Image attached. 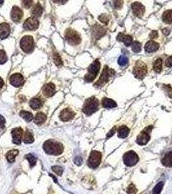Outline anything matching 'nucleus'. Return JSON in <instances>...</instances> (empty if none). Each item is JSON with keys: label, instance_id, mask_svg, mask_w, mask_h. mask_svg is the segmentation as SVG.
I'll return each instance as SVG.
<instances>
[{"label": "nucleus", "instance_id": "6", "mask_svg": "<svg viewBox=\"0 0 172 194\" xmlns=\"http://www.w3.org/2000/svg\"><path fill=\"white\" fill-rule=\"evenodd\" d=\"M147 73V67L146 64L141 60L137 61L133 67V73L134 76L138 79L144 78Z\"/></svg>", "mask_w": 172, "mask_h": 194}, {"label": "nucleus", "instance_id": "39", "mask_svg": "<svg viewBox=\"0 0 172 194\" xmlns=\"http://www.w3.org/2000/svg\"><path fill=\"white\" fill-rule=\"evenodd\" d=\"M137 192V188L133 184H129V186L128 187V188H127V190H126V192L128 194H136Z\"/></svg>", "mask_w": 172, "mask_h": 194}, {"label": "nucleus", "instance_id": "23", "mask_svg": "<svg viewBox=\"0 0 172 194\" xmlns=\"http://www.w3.org/2000/svg\"><path fill=\"white\" fill-rule=\"evenodd\" d=\"M161 163L166 167H172V151H169L162 159Z\"/></svg>", "mask_w": 172, "mask_h": 194}, {"label": "nucleus", "instance_id": "7", "mask_svg": "<svg viewBox=\"0 0 172 194\" xmlns=\"http://www.w3.org/2000/svg\"><path fill=\"white\" fill-rule=\"evenodd\" d=\"M20 47L26 53H30L33 51L34 43L33 38L31 36H25L20 41Z\"/></svg>", "mask_w": 172, "mask_h": 194}, {"label": "nucleus", "instance_id": "51", "mask_svg": "<svg viewBox=\"0 0 172 194\" xmlns=\"http://www.w3.org/2000/svg\"><path fill=\"white\" fill-rule=\"evenodd\" d=\"M3 3V0H2V1H0V4H1V3Z\"/></svg>", "mask_w": 172, "mask_h": 194}, {"label": "nucleus", "instance_id": "30", "mask_svg": "<svg viewBox=\"0 0 172 194\" xmlns=\"http://www.w3.org/2000/svg\"><path fill=\"white\" fill-rule=\"evenodd\" d=\"M29 105L32 109L35 110V109H38L40 108L41 106H42V102H41V100L39 98H34L30 100Z\"/></svg>", "mask_w": 172, "mask_h": 194}, {"label": "nucleus", "instance_id": "22", "mask_svg": "<svg viewBox=\"0 0 172 194\" xmlns=\"http://www.w3.org/2000/svg\"><path fill=\"white\" fill-rule=\"evenodd\" d=\"M43 8L42 5H40V3H36L31 10V14L32 17H34L36 18L40 17L43 13Z\"/></svg>", "mask_w": 172, "mask_h": 194}, {"label": "nucleus", "instance_id": "16", "mask_svg": "<svg viewBox=\"0 0 172 194\" xmlns=\"http://www.w3.org/2000/svg\"><path fill=\"white\" fill-rule=\"evenodd\" d=\"M132 8L134 14L137 17L141 18L145 13V7L140 2H135L132 4Z\"/></svg>", "mask_w": 172, "mask_h": 194}, {"label": "nucleus", "instance_id": "34", "mask_svg": "<svg viewBox=\"0 0 172 194\" xmlns=\"http://www.w3.org/2000/svg\"><path fill=\"white\" fill-rule=\"evenodd\" d=\"M132 51L135 52V53H138L141 51V49H142V45L140 42H134L132 44Z\"/></svg>", "mask_w": 172, "mask_h": 194}, {"label": "nucleus", "instance_id": "18", "mask_svg": "<svg viewBox=\"0 0 172 194\" xmlns=\"http://www.w3.org/2000/svg\"><path fill=\"white\" fill-rule=\"evenodd\" d=\"M106 30L104 27H102L99 25H95L93 28V36L96 40L100 39L101 37L105 34Z\"/></svg>", "mask_w": 172, "mask_h": 194}, {"label": "nucleus", "instance_id": "47", "mask_svg": "<svg viewBox=\"0 0 172 194\" xmlns=\"http://www.w3.org/2000/svg\"><path fill=\"white\" fill-rule=\"evenodd\" d=\"M116 129H117V127H113V128L111 130V131H109V133L108 134V135H107V138H108H108H110L111 137H112V136L114 135V132H115Z\"/></svg>", "mask_w": 172, "mask_h": 194}, {"label": "nucleus", "instance_id": "15", "mask_svg": "<svg viewBox=\"0 0 172 194\" xmlns=\"http://www.w3.org/2000/svg\"><path fill=\"white\" fill-rule=\"evenodd\" d=\"M75 116V113L72 109L65 108L61 111L60 114V118L63 122H68L72 120Z\"/></svg>", "mask_w": 172, "mask_h": 194}, {"label": "nucleus", "instance_id": "2", "mask_svg": "<svg viewBox=\"0 0 172 194\" xmlns=\"http://www.w3.org/2000/svg\"><path fill=\"white\" fill-rule=\"evenodd\" d=\"M98 108H99V101L96 97H92L85 100L83 106L82 111L86 115L89 116L97 111Z\"/></svg>", "mask_w": 172, "mask_h": 194}, {"label": "nucleus", "instance_id": "27", "mask_svg": "<svg viewBox=\"0 0 172 194\" xmlns=\"http://www.w3.org/2000/svg\"><path fill=\"white\" fill-rule=\"evenodd\" d=\"M118 136L119 138L124 139L128 137L129 133V129L126 126H122L118 129Z\"/></svg>", "mask_w": 172, "mask_h": 194}, {"label": "nucleus", "instance_id": "3", "mask_svg": "<svg viewBox=\"0 0 172 194\" xmlns=\"http://www.w3.org/2000/svg\"><path fill=\"white\" fill-rule=\"evenodd\" d=\"M115 75V71L113 69H109L108 65H105L99 79L94 84L96 88H102L109 82L110 78Z\"/></svg>", "mask_w": 172, "mask_h": 194}, {"label": "nucleus", "instance_id": "13", "mask_svg": "<svg viewBox=\"0 0 172 194\" xmlns=\"http://www.w3.org/2000/svg\"><path fill=\"white\" fill-rule=\"evenodd\" d=\"M11 135L12 137V142L17 144V145L21 144L23 135V130L21 127H16V128H14L11 131Z\"/></svg>", "mask_w": 172, "mask_h": 194}, {"label": "nucleus", "instance_id": "50", "mask_svg": "<svg viewBox=\"0 0 172 194\" xmlns=\"http://www.w3.org/2000/svg\"><path fill=\"white\" fill-rule=\"evenodd\" d=\"M3 85H4V81L0 77V88H1Z\"/></svg>", "mask_w": 172, "mask_h": 194}, {"label": "nucleus", "instance_id": "44", "mask_svg": "<svg viewBox=\"0 0 172 194\" xmlns=\"http://www.w3.org/2000/svg\"><path fill=\"white\" fill-rule=\"evenodd\" d=\"M166 66L168 67H172V56L168 58L166 60Z\"/></svg>", "mask_w": 172, "mask_h": 194}, {"label": "nucleus", "instance_id": "35", "mask_svg": "<svg viewBox=\"0 0 172 194\" xmlns=\"http://www.w3.org/2000/svg\"><path fill=\"white\" fill-rule=\"evenodd\" d=\"M53 61H54L56 65L58 66V67L63 65V61L61 59V57L57 52H54V54H53Z\"/></svg>", "mask_w": 172, "mask_h": 194}, {"label": "nucleus", "instance_id": "19", "mask_svg": "<svg viewBox=\"0 0 172 194\" xmlns=\"http://www.w3.org/2000/svg\"><path fill=\"white\" fill-rule=\"evenodd\" d=\"M56 93V88L54 84L48 83L44 86L43 89V93L47 97H51L54 95Z\"/></svg>", "mask_w": 172, "mask_h": 194}, {"label": "nucleus", "instance_id": "33", "mask_svg": "<svg viewBox=\"0 0 172 194\" xmlns=\"http://www.w3.org/2000/svg\"><path fill=\"white\" fill-rule=\"evenodd\" d=\"M162 69V60L158 58L153 64V70L156 73H160Z\"/></svg>", "mask_w": 172, "mask_h": 194}, {"label": "nucleus", "instance_id": "40", "mask_svg": "<svg viewBox=\"0 0 172 194\" xmlns=\"http://www.w3.org/2000/svg\"><path fill=\"white\" fill-rule=\"evenodd\" d=\"M52 170L56 173L57 175L61 176L63 173V168L59 166H54L52 167Z\"/></svg>", "mask_w": 172, "mask_h": 194}, {"label": "nucleus", "instance_id": "46", "mask_svg": "<svg viewBox=\"0 0 172 194\" xmlns=\"http://www.w3.org/2000/svg\"><path fill=\"white\" fill-rule=\"evenodd\" d=\"M158 32L157 31H151L150 34V38L151 39H154V38H158Z\"/></svg>", "mask_w": 172, "mask_h": 194}, {"label": "nucleus", "instance_id": "38", "mask_svg": "<svg viewBox=\"0 0 172 194\" xmlns=\"http://www.w3.org/2000/svg\"><path fill=\"white\" fill-rule=\"evenodd\" d=\"M7 61V56L5 51L0 49V65L5 64Z\"/></svg>", "mask_w": 172, "mask_h": 194}, {"label": "nucleus", "instance_id": "41", "mask_svg": "<svg viewBox=\"0 0 172 194\" xmlns=\"http://www.w3.org/2000/svg\"><path fill=\"white\" fill-rule=\"evenodd\" d=\"M98 19H99V20L101 22L105 23H108L109 20V16L107 14H103L100 15L99 17H98Z\"/></svg>", "mask_w": 172, "mask_h": 194}, {"label": "nucleus", "instance_id": "14", "mask_svg": "<svg viewBox=\"0 0 172 194\" xmlns=\"http://www.w3.org/2000/svg\"><path fill=\"white\" fill-rule=\"evenodd\" d=\"M23 11L17 6H14L10 12V18L14 22H19L23 18Z\"/></svg>", "mask_w": 172, "mask_h": 194}, {"label": "nucleus", "instance_id": "9", "mask_svg": "<svg viewBox=\"0 0 172 194\" xmlns=\"http://www.w3.org/2000/svg\"><path fill=\"white\" fill-rule=\"evenodd\" d=\"M124 163L127 166H133L136 165L139 160L138 156L134 151H129L126 152L123 156Z\"/></svg>", "mask_w": 172, "mask_h": 194}, {"label": "nucleus", "instance_id": "25", "mask_svg": "<svg viewBox=\"0 0 172 194\" xmlns=\"http://www.w3.org/2000/svg\"><path fill=\"white\" fill-rule=\"evenodd\" d=\"M46 119L47 117L46 115L42 112H39L36 115L34 118V123L38 126L42 125L43 124L46 122Z\"/></svg>", "mask_w": 172, "mask_h": 194}, {"label": "nucleus", "instance_id": "8", "mask_svg": "<svg viewBox=\"0 0 172 194\" xmlns=\"http://www.w3.org/2000/svg\"><path fill=\"white\" fill-rule=\"evenodd\" d=\"M102 160L101 153L97 151H92L89 155L87 164L89 168L95 169L100 164Z\"/></svg>", "mask_w": 172, "mask_h": 194}, {"label": "nucleus", "instance_id": "20", "mask_svg": "<svg viewBox=\"0 0 172 194\" xmlns=\"http://www.w3.org/2000/svg\"><path fill=\"white\" fill-rule=\"evenodd\" d=\"M117 39L118 42L124 43V45L127 47H128L129 45H131V44H132L133 42L132 36L129 35H125L123 34V33H119L117 37Z\"/></svg>", "mask_w": 172, "mask_h": 194}, {"label": "nucleus", "instance_id": "11", "mask_svg": "<svg viewBox=\"0 0 172 194\" xmlns=\"http://www.w3.org/2000/svg\"><path fill=\"white\" fill-rule=\"evenodd\" d=\"M39 27V21L34 17L28 18L23 23V27L27 31H34Z\"/></svg>", "mask_w": 172, "mask_h": 194}, {"label": "nucleus", "instance_id": "4", "mask_svg": "<svg viewBox=\"0 0 172 194\" xmlns=\"http://www.w3.org/2000/svg\"><path fill=\"white\" fill-rule=\"evenodd\" d=\"M100 69V62L98 60H95L88 67V73L84 77L86 82H91L95 79Z\"/></svg>", "mask_w": 172, "mask_h": 194}, {"label": "nucleus", "instance_id": "45", "mask_svg": "<svg viewBox=\"0 0 172 194\" xmlns=\"http://www.w3.org/2000/svg\"><path fill=\"white\" fill-rule=\"evenodd\" d=\"M32 2V1H23V6L26 9H28L31 7Z\"/></svg>", "mask_w": 172, "mask_h": 194}, {"label": "nucleus", "instance_id": "32", "mask_svg": "<svg viewBox=\"0 0 172 194\" xmlns=\"http://www.w3.org/2000/svg\"><path fill=\"white\" fill-rule=\"evenodd\" d=\"M25 159H26L28 161V163H29L31 168L34 167L36 165L37 159L36 158V157L34 156L32 154H28L26 155L25 156Z\"/></svg>", "mask_w": 172, "mask_h": 194}, {"label": "nucleus", "instance_id": "17", "mask_svg": "<svg viewBox=\"0 0 172 194\" xmlns=\"http://www.w3.org/2000/svg\"><path fill=\"white\" fill-rule=\"evenodd\" d=\"M10 32V25L7 23H1L0 24V39H6L9 36Z\"/></svg>", "mask_w": 172, "mask_h": 194}, {"label": "nucleus", "instance_id": "37", "mask_svg": "<svg viewBox=\"0 0 172 194\" xmlns=\"http://www.w3.org/2000/svg\"><path fill=\"white\" fill-rule=\"evenodd\" d=\"M118 63L120 66H125L128 63V58L124 55H121L118 60Z\"/></svg>", "mask_w": 172, "mask_h": 194}, {"label": "nucleus", "instance_id": "49", "mask_svg": "<svg viewBox=\"0 0 172 194\" xmlns=\"http://www.w3.org/2000/svg\"><path fill=\"white\" fill-rule=\"evenodd\" d=\"M162 32H163V33L165 35H168L170 34V30L168 28H165L162 30Z\"/></svg>", "mask_w": 172, "mask_h": 194}, {"label": "nucleus", "instance_id": "12", "mask_svg": "<svg viewBox=\"0 0 172 194\" xmlns=\"http://www.w3.org/2000/svg\"><path fill=\"white\" fill-rule=\"evenodd\" d=\"M10 84L16 88H19L23 85L25 80L23 76L19 73H15L12 75L9 78Z\"/></svg>", "mask_w": 172, "mask_h": 194}, {"label": "nucleus", "instance_id": "1", "mask_svg": "<svg viewBox=\"0 0 172 194\" xmlns=\"http://www.w3.org/2000/svg\"><path fill=\"white\" fill-rule=\"evenodd\" d=\"M43 149L47 154L57 156L62 154L64 146L60 142L52 140H48L44 142Z\"/></svg>", "mask_w": 172, "mask_h": 194}, {"label": "nucleus", "instance_id": "21", "mask_svg": "<svg viewBox=\"0 0 172 194\" xmlns=\"http://www.w3.org/2000/svg\"><path fill=\"white\" fill-rule=\"evenodd\" d=\"M159 48V44L154 41L150 40L147 42L145 45V51L146 52L151 53L157 51Z\"/></svg>", "mask_w": 172, "mask_h": 194}, {"label": "nucleus", "instance_id": "28", "mask_svg": "<svg viewBox=\"0 0 172 194\" xmlns=\"http://www.w3.org/2000/svg\"><path fill=\"white\" fill-rule=\"evenodd\" d=\"M162 18L165 23L167 24L172 23V10H168L164 12Z\"/></svg>", "mask_w": 172, "mask_h": 194}, {"label": "nucleus", "instance_id": "5", "mask_svg": "<svg viewBox=\"0 0 172 194\" xmlns=\"http://www.w3.org/2000/svg\"><path fill=\"white\" fill-rule=\"evenodd\" d=\"M65 38L71 45H79L81 42V37L75 30L68 28L65 32Z\"/></svg>", "mask_w": 172, "mask_h": 194}, {"label": "nucleus", "instance_id": "24", "mask_svg": "<svg viewBox=\"0 0 172 194\" xmlns=\"http://www.w3.org/2000/svg\"><path fill=\"white\" fill-rule=\"evenodd\" d=\"M102 105L105 108H113L117 107V103L112 99L104 98L102 100Z\"/></svg>", "mask_w": 172, "mask_h": 194}, {"label": "nucleus", "instance_id": "43", "mask_svg": "<svg viewBox=\"0 0 172 194\" xmlns=\"http://www.w3.org/2000/svg\"><path fill=\"white\" fill-rule=\"evenodd\" d=\"M5 119L1 115H0V127L1 129H3L5 127Z\"/></svg>", "mask_w": 172, "mask_h": 194}, {"label": "nucleus", "instance_id": "26", "mask_svg": "<svg viewBox=\"0 0 172 194\" xmlns=\"http://www.w3.org/2000/svg\"><path fill=\"white\" fill-rule=\"evenodd\" d=\"M18 153L19 151L18 150H12L8 151L5 155L7 161L10 163H13L15 161V158L18 155Z\"/></svg>", "mask_w": 172, "mask_h": 194}, {"label": "nucleus", "instance_id": "48", "mask_svg": "<svg viewBox=\"0 0 172 194\" xmlns=\"http://www.w3.org/2000/svg\"><path fill=\"white\" fill-rule=\"evenodd\" d=\"M122 1H117L114 2V7H115L117 9H120V8L122 7Z\"/></svg>", "mask_w": 172, "mask_h": 194}, {"label": "nucleus", "instance_id": "29", "mask_svg": "<svg viewBox=\"0 0 172 194\" xmlns=\"http://www.w3.org/2000/svg\"><path fill=\"white\" fill-rule=\"evenodd\" d=\"M19 116L23 118L27 122H30L33 119V115L30 112L26 111H21L19 112Z\"/></svg>", "mask_w": 172, "mask_h": 194}, {"label": "nucleus", "instance_id": "42", "mask_svg": "<svg viewBox=\"0 0 172 194\" xmlns=\"http://www.w3.org/2000/svg\"><path fill=\"white\" fill-rule=\"evenodd\" d=\"M74 162H75V164H76L77 166H80L83 162V159L80 157H76L75 158V160H74Z\"/></svg>", "mask_w": 172, "mask_h": 194}, {"label": "nucleus", "instance_id": "31", "mask_svg": "<svg viewBox=\"0 0 172 194\" xmlns=\"http://www.w3.org/2000/svg\"><path fill=\"white\" fill-rule=\"evenodd\" d=\"M33 135L31 133V131L27 130L24 134L23 137V142L25 144H31L34 142Z\"/></svg>", "mask_w": 172, "mask_h": 194}, {"label": "nucleus", "instance_id": "36", "mask_svg": "<svg viewBox=\"0 0 172 194\" xmlns=\"http://www.w3.org/2000/svg\"><path fill=\"white\" fill-rule=\"evenodd\" d=\"M163 186H164V183L162 181H161V182H159L158 184H157V185L155 186V188L153 190V194H161V192L163 188Z\"/></svg>", "mask_w": 172, "mask_h": 194}, {"label": "nucleus", "instance_id": "10", "mask_svg": "<svg viewBox=\"0 0 172 194\" xmlns=\"http://www.w3.org/2000/svg\"><path fill=\"white\" fill-rule=\"evenodd\" d=\"M153 126H150L146 127V128L141 131V133L138 135L137 139V142L139 145H145L150 140V133L152 131Z\"/></svg>", "mask_w": 172, "mask_h": 194}]
</instances>
